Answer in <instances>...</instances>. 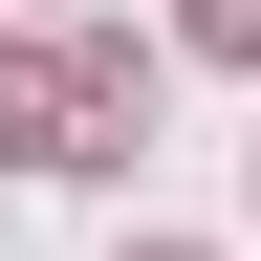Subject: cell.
<instances>
[{
	"label": "cell",
	"instance_id": "cell-3",
	"mask_svg": "<svg viewBox=\"0 0 261 261\" xmlns=\"http://www.w3.org/2000/svg\"><path fill=\"white\" fill-rule=\"evenodd\" d=\"M130 261H196V240H130Z\"/></svg>",
	"mask_w": 261,
	"mask_h": 261
},
{
	"label": "cell",
	"instance_id": "cell-2",
	"mask_svg": "<svg viewBox=\"0 0 261 261\" xmlns=\"http://www.w3.org/2000/svg\"><path fill=\"white\" fill-rule=\"evenodd\" d=\"M196 44H218V65H261V0H196Z\"/></svg>",
	"mask_w": 261,
	"mask_h": 261
},
{
	"label": "cell",
	"instance_id": "cell-1",
	"mask_svg": "<svg viewBox=\"0 0 261 261\" xmlns=\"http://www.w3.org/2000/svg\"><path fill=\"white\" fill-rule=\"evenodd\" d=\"M65 130H87V65H22L0 44V174H65Z\"/></svg>",
	"mask_w": 261,
	"mask_h": 261
}]
</instances>
